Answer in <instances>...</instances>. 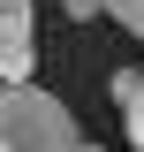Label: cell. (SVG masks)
<instances>
[{
    "instance_id": "6da1fadb",
    "label": "cell",
    "mask_w": 144,
    "mask_h": 152,
    "mask_svg": "<svg viewBox=\"0 0 144 152\" xmlns=\"http://www.w3.org/2000/svg\"><path fill=\"white\" fill-rule=\"evenodd\" d=\"M76 145H84V129L46 84H31V76L0 84V152H76Z\"/></svg>"
},
{
    "instance_id": "7a4b0ae2",
    "label": "cell",
    "mask_w": 144,
    "mask_h": 152,
    "mask_svg": "<svg viewBox=\"0 0 144 152\" xmlns=\"http://www.w3.org/2000/svg\"><path fill=\"white\" fill-rule=\"evenodd\" d=\"M31 76V8H0V84Z\"/></svg>"
},
{
    "instance_id": "3957f363",
    "label": "cell",
    "mask_w": 144,
    "mask_h": 152,
    "mask_svg": "<svg viewBox=\"0 0 144 152\" xmlns=\"http://www.w3.org/2000/svg\"><path fill=\"white\" fill-rule=\"evenodd\" d=\"M121 122H129V145L144 152V69H137V84H129V99H121Z\"/></svg>"
},
{
    "instance_id": "277c9868",
    "label": "cell",
    "mask_w": 144,
    "mask_h": 152,
    "mask_svg": "<svg viewBox=\"0 0 144 152\" xmlns=\"http://www.w3.org/2000/svg\"><path fill=\"white\" fill-rule=\"evenodd\" d=\"M99 8H106V15L121 23L129 38H144V0H99Z\"/></svg>"
},
{
    "instance_id": "5b68a950",
    "label": "cell",
    "mask_w": 144,
    "mask_h": 152,
    "mask_svg": "<svg viewBox=\"0 0 144 152\" xmlns=\"http://www.w3.org/2000/svg\"><path fill=\"white\" fill-rule=\"evenodd\" d=\"M76 152H99V145H91V137H84V145H76Z\"/></svg>"
},
{
    "instance_id": "8992f818",
    "label": "cell",
    "mask_w": 144,
    "mask_h": 152,
    "mask_svg": "<svg viewBox=\"0 0 144 152\" xmlns=\"http://www.w3.org/2000/svg\"><path fill=\"white\" fill-rule=\"evenodd\" d=\"M0 8H23V0H0Z\"/></svg>"
}]
</instances>
